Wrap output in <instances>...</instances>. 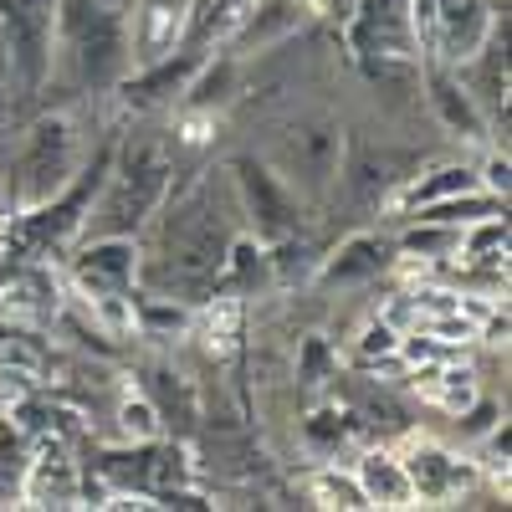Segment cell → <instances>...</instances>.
Returning <instances> with one entry per match:
<instances>
[{
	"label": "cell",
	"instance_id": "cell-1",
	"mask_svg": "<svg viewBox=\"0 0 512 512\" xmlns=\"http://www.w3.org/2000/svg\"><path fill=\"white\" fill-rule=\"evenodd\" d=\"M144 231H154V251H144L139 277H149L159 297L175 292V303H190V308L216 297L221 262L236 231H246L236 221V195H231L226 169H200L180 195L169 190Z\"/></svg>",
	"mask_w": 512,
	"mask_h": 512
},
{
	"label": "cell",
	"instance_id": "cell-2",
	"mask_svg": "<svg viewBox=\"0 0 512 512\" xmlns=\"http://www.w3.org/2000/svg\"><path fill=\"white\" fill-rule=\"evenodd\" d=\"M134 67V0H57L52 82L72 93H113Z\"/></svg>",
	"mask_w": 512,
	"mask_h": 512
},
{
	"label": "cell",
	"instance_id": "cell-3",
	"mask_svg": "<svg viewBox=\"0 0 512 512\" xmlns=\"http://www.w3.org/2000/svg\"><path fill=\"white\" fill-rule=\"evenodd\" d=\"M169 190H175V139L128 134L123 144L108 149V169L88 205L82 236H144V226L154 221V210L164 205Z\"/></svg>",
	"mask_w": 512,
	"mask_h": 512
},
{
	"label": "cell",
	"instance_id": "cell-4",
	"mask_svg": "<svg viewBox=\"0 0 512 512\" xmlns=\"http://www.w3.org/2000/svg\"><path fill=\"white\" fill-rule=\"evenodd\" d=\"M272 164V175L303 200V210H318L338 195V175L349 164V134L344 123L323 108H303L287 113L272 128V144L262 154Z\"/></svg>",
	"mask_w": 512,
	"mask_h": 512
},
{
	"label": "cell",
	"instance_id": "cell-5",
	"mask_svg": "<svg viewBox=\"0 0 512 512\" xmlns=\"http://www.w3.org/2000/svg\"><path fill=\"white\" fill-rule=\"evenodd\" d=\"M82 169V139L72 113H41L36 123L21 128L16 154H11V210H31L41 200L62 195Z\"/></svg>",
	"mask_w": 512,
	"mask_h": 512
},
{
	"label": "cell",
	"instance_id": "cell-6",
	"mask_svg": "<svg viewBox=\"0 0 512 512\" xmlns=\"http://www.w3.org/2000/svg\"><path fill=\"white\" fill-rule=\"evenodd\" d=\"M226 180L236 195V216L256 241H267V246L297 241V231H303V200L272 175V164L262 154H236L226 164Z\"/></svg>",
	"mask_w": 512,
	"mask_h": 512
},
{
	"label": "cell",
	"instance_id": "cell-7",
	"mask_svg": "<svg viewBox=\"0 0 512 512\" xmlns=\"http://www.w3.org/2000/svg\"><path fill=\"white\" fill-rule=\"evenodd\" d=\"M349 52L364 67H374L379 77L415 72L420 47H415V31H410V0H354Z\"/></svg>",
	"mask_w": 512,
	"mask_h": 512
},
{
	"label": "cell",
	"instance_id": "cell-8",
	"mask_svg": "<svg viewBox=\"0 0 512 512\" xmlns=\"http://www.w3.org/2000/svg\"><path fill=\"white\" fill-rule=\"evenodd\" d=\"M67 256H72V287L82 297H134L144 262L139 236H82Z\"/></svg>",
	"mask_w": 512,
	"mask_h": 512
},
{
	"label": "cell",
	"instance_id": "cell-9",
	"mask_svg": "<svg viewBox=\"0 0 512 512\" xmlns=\"http://www.w3.org/2000/svg\"><path fill=\"white\" fill-rule=\"evenodd\" d=\"M400 461H405V477H410V497L425 502V507L461 502V497H472V487L482 482V466L466 461L451 446H441V441H415Z\"/></svg>",
	"mask_w": 512,
	"mask_h": 512
},
{
	"label": "cell",
	"instance_id": "cell-10",
	"mask_svg": "<svg viewBox=\"0 0 512 512\" xmlns=\"http://www.w3.org/2000/svg\"><path fill=\"white\" fill-rule=\"evenodd\" d=\"M507 6L497 0H441L436 6V47L431 62L441 67H461L466 57H477L487 47V36L497 31V16Z\"/></svg>",
	"mask_w": 512,
	"mask_h": 512
},
{
	"label": "cell",
	"instance_id": "cell-11",
	"mask_svg": "<svg viewBox=\"0 0 512 512\" xmlns=\"http://www.w3.org/2000/svg\"><path fill=\"white\" fill-rule=\"evenodd\" d=\"M195 67H200V57L180 47V52H169V57H159V62L128 67V77L118 82L113 93L123 98V108H134V113H159V108H175V103L185 98V88H190Z\"/></svg>",
	"mask_w": 512,
	"mask_h": 512
},
{
	"label": "cell",
	"instance_id": "cell-12",
	"mask_svg": "<svg viewBox=\"0 0 512 512\" xmlns=\"http://www.w3.org/2000/svg\"><path fill=\"white\" fill-rule=\"evenodd\" d=\"M308 0H251L246 6V16H241V26L231 31V41H226V52L231 57H256V52H272V47H282L287 36H297L308 26Z\"/></svg>",
	"mask_w": 512,
	"mask_h": 512
},
{
	"label": "cell",
	"instance_id": "cell-13",
	"mask_svg": "<svg viewBox=\"0 0 512 512\" xmlns=\"http://www.w3.org/2000/svg\"><path fill=\"white\" fill-rule=\"evenodd\" d=\"M395 246L384 241V236H374V231H354V236H344L338 241L323 262H318V287H328V292H344V287H364V282H374L384 267L395 262L390 256Z\"/></svg>",
	"mask_w": 512,
	"mask_h": 512
},
{
	"label": "cell",
	"instance_id": "cell-14",
	"mask_svg": "<svg viewBox=\"0 0 512 512\" xmlns=\"http://www.w3.org/2000/svg\"><path fill=\"white\" fill-rule=\"evenodd\" d=\"M420 77H425V98H431V108H436V118H441L446 134H456V139H487V134H492L487 113L477 108L472 93L461 88V77H456L451 67L420 62Z\"/></svg>",
	"mask_w": 512,
	"mask_h": 512
},
{
	"label": "cell",
	"instance_id": "cell-15",
	"mask_svg": "<svg viewBox=\"0 0 512 512\" xmlns=\"http://www.w3.org/2000/svg\"><path fill=\"white\" fill-rule=\"evenodd\" d=\"M251 0H185V21H180V47L205 57V52H221L231 31L241 26Z\"/></svg>",
	"mask_w": 512,
	"mask_h": 512
},
{
	"label": "cell",
	"instance_id": "cell-16",
	"mask_svg": "<svg viewBox=\"0 0 512 512\" xmlns=\"http://www.w3.org/2000/svg\"><path fill=\"white\" fill-rule=\"evenodd\" d=\"M77 487H82L77 461H67L62 451H47V456L26 461L21 502H31V507H72L77 502Z\"/></svg>",
	"mask_w": 512,
	"mask_h": 512
},
{
	"label": "cell",
	"instance_id": "cell-17",
	"mask_svg": "<svg viewBox=\"0 0 512 512\" xmlns=\"http://www.w3.org/2000/svg\"><path fill=\"white\" fill-rule=\"evenodd\" d=\"M354 477H359L369 507H415L405 461H400L395 451H384V446H379V451H364L359 466H354Z\"/></svg>",
	"mask_w": 512,
	"mask_h": 512
},
{
	"label": "cell",
	"instance_id": "cell-18",
	"mask_svg": "<svg viewBox=\"0 0 512 512\" xmlns=\"http://www.w3.org/2000/svg\"><path fill=\"white\" fill-rule=\"evenodd\" d=\"M466 190H482V175L477 164H461V159H446V164H431L425 175L410 180V190L395 200V216H410V210L431 205V200H451V195H466Z\"/></svg>",
	"mask_w": 512,
	"mask_h": 512
},
{
	"label": "cell",
	"instance_id": "cell-19",
	"mask_svg": "<svg viewBox=\"0 0 512 512\" xmlns=\"http://www.w3.org/2000/svg\"><path fill=\"white\" fill-rule=\"evenodd\" d=\"M308 502H313V507H338V512L369 507L359 477H354V472H338V466H318V472L308 477Z\"/></svg>",
	"mask_w": 512,
	"mask_h": 512
},
{
	"label": "cell",
	"instance_id": "cell-20",
	"mask_svg": "<svg viewBox=\"0 0 512 512\" xmlns=\"http://www.w3.org/2000/svg\"><path fill=\"white\" fill-rule=\"evenodd\" d=\"M159 431H164V415H159V405L149 395H128L118 405V436L128 446L134 441H159Z\"/></svg>",
	"mask_w": 512,
	"mask_h": 512
},
{
	"label": "cell",
	"instance_id": "cell-21",
	"mask_svg": "<svg viewBox=\"0 0 512 512\" xmlns=\"http://www.w3.org/2000/svg\"><path fill=\"white\" fill-rule=\"evenodd\" d=\"M26 446L21 436L11 431L6 420H0V497H21V477H26Z\"/></svg>",
	"mask_w": 512,
	"mask_h": 512
},
{
	"label": "cell",
	"instance_id": "cell-22",
	"mask_svg": "<svg viewBox=\"0 0 512 512\" xmlns=\"http://www.w3.org/2000/svg\"><path fill=\"white\" fill-rule=\"evenodd\" d=\"M349 431H354V420H349V410H313L308 420H303V436L318 446V451H333V446H344L349 441Z\"/></svg>",
	"mask_w": 512,
	"mask_h": 512
},
{
	"label": "cell",
	"instance_id": "cell-23",
	"mask_svg": "<svg viewBox=\"0 0 512 512\" xmlns=\"http://www.w3.org/2000/svg\"><path fill=\"white\" fill-rule=\"evenodd\" d=\"M400 333L405 328H395V318H374V323H364V333H359V354L374 364V359H395L400 354Z\"/></svg>",
	"mask_w": 512,
	"mask_h": 512
},
{
	"label": "cell",
	"instance_id": "cell-24",
	"mask_svg": "<svg viewBox=\"0 0 512 512\" xmlns=\"http://www.w3.org/2000/svg\"><path fill=\"white\" fill-rule=\"evenodd\" d=\"M333 374V354L323 338H303V354H297V379L308 384V390H318V384Z\"/></svg>",
	"mask_w": 512,
	"mask_h": 512
},
{
	"label": "cell",
	"instance_id": "cell-25",
	"mask_svg": "<svg viewBox=\"0 0 512 512\" xmlns=\"http://www.w3.org/2000/svg\"><path fill=\"white\" fill-rule=\"evenodd\" d=\"M482 175V190H492V195H502L507 200V149H492L487 154V164L477 169Z\"/></svg>",
	"mask_w": 512,
	"mask_h": 512
},
{
	"label": "cell",
	"instance_id": "cell-26",
	"mask_svg": "<svg viewBox=\"0 0 512 512\" xmlns=\"http://www.w3.org/2000/svg\"><path fill=\"white\" fill-rule=\"evenodd\" d=\"M308 6H313V0H308Z\"/></svg>",
	"mask_w": 512,
	"mask_h": 512
}]
</instances>
